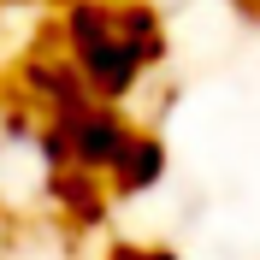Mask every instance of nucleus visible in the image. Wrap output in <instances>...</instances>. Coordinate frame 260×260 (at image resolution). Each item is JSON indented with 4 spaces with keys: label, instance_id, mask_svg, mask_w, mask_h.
Masks as SVG:
<instances>
[{
    "label": "nucleus",
    "instance_id": "nucleus-1",
    "mask_svg": "<svg viewBox=\"0 0 260 260\" xmlns=\"http://www.w3.org/2000/svg\"><path fill=\"white\" fill-rule=\"evenodd\" d=\"M59 42L77 59V71L89 77V89L101 101H113V107H124V95L142 83L148 65H154L118 30V6H107V0H71L65 18H59Z\"/></svg>",
    "mask_w": 260,
    "mask_h": 260
},
{
    "label": "nucleus",
    "instance_id": "nucleus-2",
    "mask_svg": "<svg viewBox=\"0 0 260 260\" xmlns=\"http://www.w3.org/2000/svg\"><path fill=\"white\" fill-rule=\"evenodd\" d=\"M130 136H136V130L124 124V113H118L113 101H89L77 113H59V118L42 124V160H48V172H59V166H89V172L107 178Z\"/></svg>",
    "mask_w": 260,
    "mask_h": 260
},
{
    "label": "nucleus",
    "instance_id": "nucleus-3",
    "mask_svg": "<svg viewBox=\"0 0 260 260\" xmlns=\"http://www.w3.org/2000/svg\"><path fill=\"white\" fill-rule=\"evenodd\" d=\"M24 95L42 101V107H48V118L77 113V107L101 101L95 89H89V77L77 71V59H71V53H36V59L24 65Z\"/></svg>",
    "mask_w": 260,
    "mask_h": 260
},
{
    "label": "nucleus",
    "instance_id": "nucleus-4",
    "mask_svg": "<svg viewBox=\"0 0 260 260\" xmlns=\"http://www.w3.org/2000/svg\"><path fill=\"white\" fill-rule=\"evenodd\" d=\"M48 195L71 225H101L107 201H113V183L101 172H89V166H59V172H48Z\"/></svg>",
    "mask_w": 260,
    "mask_h": 260
},
{
    "label": "nucleus",
    "instance_id": "nucleus-5",
    "mask_svg": "<svg viewBox=\"0 0 260 260\" xmlns=\"http://www.w3.org/2000/svg\"><path fill=\"white\" fill-rule=\"evenodd\" d=\"M160 178H166V148L154 142V136H142V130L124 142V154H118L113 172H107L113 195H142V189H154Z\"/></svg>",
    "mask_w": 260,
    "mask_h": 260
},
{
    "label": "nucleus",
    "instance_id": "nucleus-6",
    "mask_svg": "<svg viewBox=\"0 0 260 260\" xmlns=\"http://www.w3.org/2000/svg\"><path fill=\"white\" fill-rule=\"evenodd\" d=\"M118 30H124L130 42L148 53V59L160 65V53H166V24H160V12H154V6H142V0H124V6H118Z\"/></svg>",
    "mask_w": 260,
    "mask_h": 260
},
{
    "label": "nucleus",
    "instance_id": "nucleus-7",
    "mask_svg": "<svg viewBox=\"0 0 260 260\" xmlns=\"http://www.w3.org/2000/svg\"><path fill=\"white\" fill-rule=\"evenodd\" d=\"M124 260H178V254H172V248H130Z\"/></svg>",
    "mask_w": 260,
    "mask_h": 260
},
{
    "label": "nucleus",
    "instance_id": "nucleus-8",
    "mask_svg": "<svg viewBox=\"0 0 260 260\" xmlns=\"http://www.w3.org/2000/svg\"><path fill=\"white\" fill-rule=\"evenodd\" d=\"M243 6H254V0H243Z\"/></svg>",
    "mask_w": 260,
    "mask_h": 260
}]
</instances>
